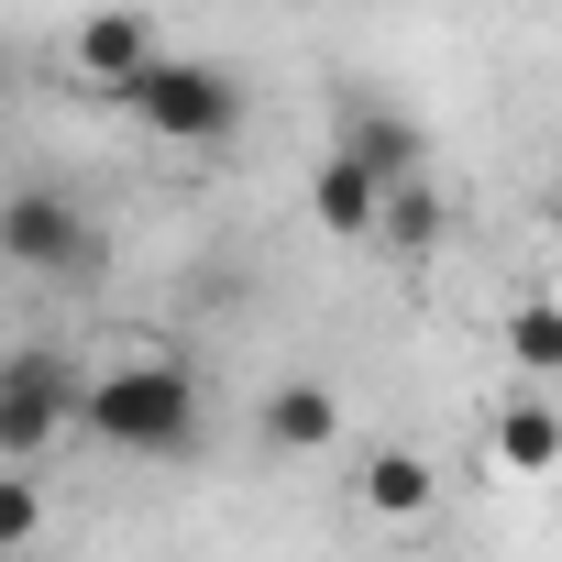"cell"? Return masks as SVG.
<instances>
[{
	"label": "cell",
	"mask_w": 562,
	"mask_h": 562,
	"mask_svg": "<svg viewBox=\"0 0 562 562\" xmlns=\"http://www.w3.org/2000/svg\"><path fill=\"white\" fill-rule=\"evenodd\" d=\"M78 419H89V441H100V452L166 463V452H188V441H199V375H188L177 353H122V364H100V375H89Z\"/></svg>",
	"instance_id": "6da1fadb"
},
{
	"label": "cell",
	"mask_w": 562,
	"mask_h": 562,
	"mask_svg": "<svg viewBox=\"0 0 562 562\" xmlns=\"http://www.w3.org/2000/svg\"><path fill=\"white\" fill-rule=\"evenodd\" d=\"M133 122H144L155 144H177V155H210V144L243 133V89H232V67H210V56H166V67L133 89Z\"/></svg>",
	"instance_id": "7a4b0ae2"
},
{
	"label": "cell",
	"mask_w": 562,
	"mask_h": 562,
	"mask_svg": "<svg viewBox=\"0 0 562 562\" xmlns=\"http://www.w3.org/2000/svg\"><path fill=\"white\" fill-rule=\"evenodd\" d=\"M0 254L23 276H100V232L67 188H12L0 199Z\"/></svg>",
	"instance_id": "3957f363"
},
{
	"label": "cell",
	"mask_w": 562,
	"mask_h": 562,
	"mask_svg": "<svg viewBox=\"0 0 562 562\" xmlns=\"http://www.w3.org/2000/svg\"><path fill=\"white\" fill-rule=\"evenodd\" d=\"M78 375L56 364V353H12V364H0V452H12V463H34L67 419H78Z\"/></svg>",
	"instance_id": "277c9868"
},
{
	"label": "cell",
	"mask_w": 562,
	"mask_h": 562,
	"mask_svg": "<svg viewBox=\"0 0 562 562\" xmlns=\"http://www.w3.org/2000/svg\"><path fill=\"white\" fill-rule=\"evenodd\" d=\"M67 56H78V78H89V89H111V100H133V89L166 67V45H155V23H144V12H89V23L67 34Z\"/></svg>",
	"instance_id": "5b68a950"
},
{
	"label": "cell",
	"mask_w": 562,
	"mask_h": 562,
	"mask_svg": "<svg viewBox=\"0 0 562 562\" xmlns=\"http://www.w3.org/2000/svg\"><path fill=\"white\" fill-rule=\"evenodd\" d=\"M310 221H321L331 243H375V232H386V177H375L364 155H342V144H331V155H321V177H310Z\"/></svg>",
	"instance_id": "8992f818"
},
{
	"label": "cell",
	"mask_w": 562,
	"mask_h": 562,
	"mask_svg": "<svg viewBox=\"0 0 562 562\" xmlns=\"http://www.w3.org/2000/svg\"><path fill=\"white\" fill-rule=\"evenodd\" d=\"M254 430H265L276 452H331V441H342V397H331L321 375H288V386L254 397Z\"/></svg>",
	"instance_id": "52a82bcc"
},
{
	"label": "cell",
	"mask_w": 562,
	"mask_h": 562,
	"mask_svg": "<svg viewBox=\"0 0 562 562\" xmlns=\"http://www.w3.org/2000/svg\"><path fill=\"white\" fill-rule=\"evenodd\" d=\"M342 155H364L386 188H397V177H430V133H419L408 111H386V100H353V111H342Z\"/></svg>",
	"instance_id": "ba28073f"
},
{
	"label": "cell",
	"mask_w": 562,
	"mask_h": 562,
	"mask_svg": "<svg viewBox=\"0 0 562 562\" xmlns=\"http://www.w3.org/2000/svg\"><path fill=\"white\" fill-rule=\"evenodd\" d=\"M353 496L386 518V529H408V518H430L441 507V474H430V452H408V441H386V452H364V474H353Z\"/></svg>",
	"instance_id": "9c48e42d"
},
{
	"label": "cell",
	"mask_w": 562,
	"mask_h": 562,
	"mask_svg": "<svg viewBox=\"0 0 562 562\" xmlns=\"http://www.w3.org/2000/svg\"><path fill=\"white\" fill-rule=\"evenodd\" d=\"M496 463H507V474H551V463H562V408H551L540 386H518V397L496 408Z\"/></svg>",
	"instance_id": "30bf717a"
},
{
	"label": "cell",
	"mask_w": 562,
	"mask_h": 562,
	"mask_svg": "<svg viewBox=\"0 0 562 562\" xmlns=\"http://www.w3.org/2000/svg\"><path fill=\"white\" fill-rule=\"evenodd\" d=\"M507 364H518L529 386L562 375V299H518V310H507Z\"/></svg>",
	"instance_id": "8fae6325"
},
{
	"label": "cell",
	"mask_w": 562,
	"mask_h": 562,
	"mask_svg": "<svg viewBox=\"0 0 562 562\" xmlns=\"http://www.w3.org/2000/svg\"><path fill=\"white\" fill-rule=\"evenodd\" d=\"M375 243H386V254H430V243H441V188H430V177H397Z\"/></svg>",
	"instance_id": "7c38bea8"
},
{
	"label": "cell",
	"mask_w": 562,
	"mask_h": 562,
	"mask_svg": "<svg viewBox=\"0 0 562 562\" xmlns=\"http://www.w3.org/2000/svg\"><path fill=\"white\" fill-rule=\"evenodd\" d=\"M34 529H45V496H34V474L12 463V474H0V540H12V551H23Z\"/></svg>",
	"instance_id": "4fadbf2b"
}]
</instances>
